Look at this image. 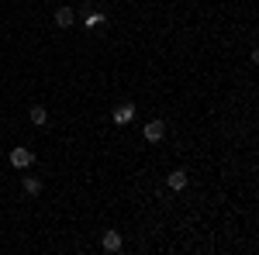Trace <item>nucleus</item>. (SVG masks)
I'll use <instances>...</instances> for the list:
<instances>
[{"mask_svg":"<svg viewBox=\"0 0 259 255\" xmlns=\"http://www.w3.org/2000/svg\"><path fill=\"white\" fill-rule=\"evenodd\" d=\"M166 183H169V190H183V186H187V173H183V169H173V173L166 176Z\"/></svg>","mask_w":259,"mask_h":255,"instance_id":"0eeeda50","label":"nucleus"},{"mask_svg":"<svg viewBox=\"0 0 259 255\" xmlns=\"http://www.w3.org/2000/svg\"><path fill=\"white\" fill-rule=\"evenodd\" d=\"M104 21H107L104 14H90V18H87V28H97V24H104Z\"/></svg>","mask_w":259,"mask_h":255,"instance_id":"1a4fd4ad","label":"nucleus"},{"mask_svg":"<svg viewBox=\"0 0 259 255\" xmlns=\"http://www.w3.org/2000/svg\"><path fill=\"white\" fill-rule=\"evenodd\" d=\"M73 21H76L73 7H59V11H56V24H59V28H73Z\"/></svg>","mask_w":259,"mask_h":255,"instance_id":"20e7f679","label":"nucleus"},{"mask_svg":"<svg viewBox=\"0 0 259 255\" xmlns=\"http://www.w3.org/2000/svg\"><path fill=\"white\" fill-rule=\"evenodd\" d=\"M28 118H31V124H35V128H45V124H49V111H45V107H41V104H35V107H31V114H28Z\"/></svg>","mask_w":259,"mask_h":255,"instance_id":"39448f33","label":"nucleus"},{"mask_svg":"<svg viewBox=\"0 0 259 255\" xmlns=\"http://www.w3.org/2000/svg\"><path fill=\"white\" fill-rule=\"evenodd\" d=\"M100 245H104V252H118L121 248V235L118 231H104V241H100Z\"/></svg>","mask_w":259,"mask_h":255,"instance_id":"423d86ee","label":"nucleus"},{"mask_svg":"<svg viewBox=\"0 0 259 255\" xmlns=\"http://www.w3.org/2000/svg\"><path fill=\"white\" fill-rule=\"evenodd\" d=\"M11 166H14V169H28V166H31V162H35V152H31V148H11Z\"/></svg>","mask_w":259,"mask_h":255,"instance_id":"f257e3e1","label":"nucleus"},{"mask_svg":"<svg viewBox=\"0 0 259 255\" xmlns=\"http://www.w3.org/2000/svg\"><path fill=\"white\" fill-rule=\"evenodd\" d=\"M142 135H145V141H152V145H156V141H162V135H166V124H162V121H149Z\"/></svg>","mask_w":259,"mask_h":255,"instance_id":"f03ea898","label":"nucleus"},{"mask_svg":"<svg viewBox=\"0 0 259 255\" xmlns=\"http://www.w3.org/2000/svg\"><path fill=\"white\" fill-rule=\"evenodd\" d=\"M24 193L38 196V193H41V179H38V176H24Z\"/></svg>","mask_w":259,"mask_h":255,"instance_id":"6e6552de","label":"nucleus"},{"mask_svg":"<svg viewBox=\"0 0 259 255\" xmlns=\"http://www.w3.org/2000/svg\"><path fill=\"white\" fill-rule=\"evenodd\" d=\"M132 118H135V107H132V104H121L118 111H114V124H118V128L132 124Z\"/></svg>","mask_w":259,"mask_h":255,"instance_id":"7ed1b4c3","label":"nucleus"}]
</instances>
